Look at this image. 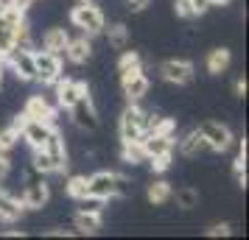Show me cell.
Wrapping results in <instances>:
<instances>
[{
	"mask_svg": "<svg viewBox=\"0 0 249 240\" xmlns=\"http://www.w3.org/2000/svg\"><path fill=\"white\" fill-rule=\"evenodd\" d=\"M73 226L79 235H95L101 229V212H87V209H79L76 218H73Z\"/></svg>",
	"mask_w": 249,
	"mask_h": 240,
	"instance_id": "17",
	"label": "cell"
},
{
	"mask_svg": "<svg viewBox=\"0 0 249 240\" xmlns=\"http://www.w3.org/2000/svg\"><path fill=\"white\" fill-rule=\"evenodd\" d=\"M48 198H51V193H48V184L42 182L39 176H34V179L28 182V187H25L20 204H23V209H42V207L48 204Z\"/></svg>",
	"mask_w": 249,
	"mask_h": 240,
	"instance_id": "14",
	"label": "cell"
},
{
	"mask_svg": "<svg viewBox=\"0 0 249 240\" xmlns=\"http://www.w3.org/2000/svg\"><path fill=\"white\" fill-rule=\"evenodd\" d=\"M160 76H162V81L182 87V84H191L193 81V64L185 62V59H168V62L160 64Z\"/></svg>",
	"mask_w": 249,
	"mask_h": 240,
	"instance_id": "8",
	"label": "cell"
},
{
	"mask_svg": "<svg viewBox=\"0 0 249 240\" xmlns=\"http://www.w3.org/2000/svg\"><path fill=\"white\" fill-rule=\"evenodd\" d=\"M177 204L182 209H193V207H199V193L193 187H182V190H177Z\"/></svg>",
	"mask_w": 249,
	"mask_h": 240,
	"instance_id": "26",
	"label": "cell"
},
{
	"mask_svg": "<svg viewBox=\"0 0 249 240\" xmlns=\"http://www.w3.org/2000/svg\"><path fill=\"white\" fill-rule=\"evenodd\" d=\"M135 67H140V53L126 50L124 56L118 59V73H124V70H135Z\"/></svg>",
	"mask_w": 249,
	"mask_h": 240,
	"instance_id": "30",
	"label": "cell"
},
{
	"mask_svg": "<svg viewBox=\"0 0 249 240\" xmlns=\"http://www.w3.org/2000/svg\"><path fill=\"white\" fill-rule=\"evenodd\" d=\"M17 140H20V128L17 126H9L0 131V154H9V151L17 145Z\"/></svg>",
	"mask_w": 249,
	"mask_h": 240,
	"instance_id": "25",
	"label": "cell"
},
{
	"mask_svg": "<svg viewBox=\"0 0 249 240\" xmlns=\"http://www.w3.org/2000/svg\"><path fill=\"white\" fill-rule=\"evenodd\" d=\"M87 195H98L104 201H109L115 195V173H109V171L92 173L87 179Z\"/></svg>",
	"mask_w": 249,
	"mask_h": 240,
	"instance_id": "15",
	"label": "cell"
},
{
	"mask_svg": "<svg viewBox=\"0 0 249 240\" xmlns=\"http://www.w3.org/2000/svg\"><path fill=\"white\" fill-rule=\"evenodd\" d=\"M70 20H73V25H76L84 36H95L107 28V17H104V12L95 3H79V6L70 12Z\"/></svg>",
	"mask_w": 249,
	"mask_h": 240,
	"instance_id": "1",
	"label": "cell"
},
{
	"mask_svg": "<svg viewBox=\"0 0 249 240\" xmlns=\"http://www.w3.org/2000/svg\"><path fill=\"white\" fill-rule=\"evenodd\" d=\"M3 201H6V193H3V190H0V207H3Z\"/></svg>",
	"mask_w": 249,
	"mask_h": 240,
	"instance_id": "38",
	"label": "cell"
},
{
	"mask_svg": "<svg viewBox=\"0 0 249 240\" xmlns=\"http://www.w3.org/2000/svg\"><path fill=\"white\" fill-rule=\"evenodd\" d=\"M34 67H36V81H42V84H53L56 79H62V59H59V53L34 50Z\"/></svg>",
	"mask_w": 249,
	"mask_h": 240,
	"instance_id": "5",
	"label": "cell"
},
{
	"mask_svg": "<svg viewBox=\"0 0 249 240\" xmlns=\"http://www.w3.org/2000/svg\"><path fill=\"white\" fill-rule=\"evenodd\" d=\"M143 120H146V112H143L137 103H129L124 109V114H121V140H124V143H132V140L146 137Z\"/></svg>",
	"mask_w": 249,
	"mask_h": 240,
	"instance_id": "4",
	"label": "cell"
},
{
	"mask_svg": "<svg viewBox=\"0 0 249 240\" xmlns=\"http://www.w3.org/2000/svg\"><path fill=\"white\" fill-rule=\"evenodd\" d=\"M202 151H207V145H204V140H202V134H199V128H193V131H188L185 137L179 140V154L182 157H199Z\"/></svg>",
	"mask_w": 249,
	"mask_h": 240,
	"instance_id": "18",
	"label": "cell"
},
{
	"mask_svg": "<svg viewBox=\"0 0 249 240\" xmlns=\"http://www.w3.org/2000/svg\"><path fill=\"white\" fill-rule=\"evenodd\" d=\"M53 84H56V101H59L62 109H70L81 95H87V92H90L84 81H68V79L62 81V79H56Z\"/></svg>",
	"mask_w": 249,
	"mask_h": 240,
	"instance_id": "13",
	"label": "cell"
},
{
	"mask_svg": "<svg viewBox=\"0 0 249 240\" xmlns=\"http://www.w3.org/2000/svg\"><path fill=\"white\" fill-rule=\"evenodd\" d=\"M42 151L51 157V162H53L56 173L68 168V148H65V137H62V131H59V128H51V134H48Z\"/></svg>",
	"mask_w": 249,
	"mask_h": 240,
	"instance_id": "12",
	"label": "cell"
},
{
	"mask_svg": "<svg viewBox=\"0 0 249 240\" xmlns=\"http://www.w3.org/2000/svg\"><path fill=\"white\" fill-rule=\"evenodd\" d=\"M207 235H210V238H218V235L227 238V235H230V224H215V226L207 229Z\"/></svg>",
	"mask_w": 249,
	"mask_h": 240,
	"instance_id": "33",
	"label": "cell"
},
{
	"mask_svg": "<svg viewBox=\"0 0 249 240\" xmlns=\"http://www.w3.org/2000/svg\"><path fill=\"white\" fill-rule=\"evenodd\" d=\"M79 3H98V0H79Z\"/></svg>",
	"mask_w": 249,
	"mask_h": 240,
	"instance_id": "40",
	"label": "cell"
},
{
	"mask_svg": "<svg viewBox=\"0 0 249 240\" xmlns=\"http://www.w3.org/2000/svg\"><path fill=\"white\" fill-rule=\"evenodd\" d=\"M20 215H23V204H20V198L6 195V201H3V207H0V218H3V221H17Z\"/></svg>",
	"mask_w": 249,
	"mask_h": 240,
	"instance_id": "23",
	"label": "cell"
},
{
	"mask_svg": "<svg viewBox=\"0 0 249 240\" xmlns=\"http://www.w3.org/2000/svg\"><path fill=\"white\" fill-rule=\"evenodd\" d=\"M23 117H25V120H42V123H53L56 109L51 106V101H48L45 95H31V98L25 101Z\"/></svg>",
	"mask_w": 249,
	"mask_h": 240,
	"instance_id": "11",
	"label": "cell"
},
{
	"mask_svg": "<svg viewBox=\"0 0 249 240\" xmlns=\"http://www.w3.org/2000/svg\"><path fill=\"white\" fill-rule=\"evenodd\" d=\"M121 87H124V95L129 98V103L140 101L148 92V79L143 76V67L124 70V73H121Z\"/></svg>",
	"mask_w": 249,
	"mask_h": 240,
	"instance_id": "9",
	"label": "cell"
},
{
	"mask_svg": "<svg viewBox=\"0 0 249 240\" xmlns=\"http://www.w3.org/2000/svg\"><path fill=\"white\" fill-rule=\"evenodd\" d=\"M70 120H73V126L81 128V131H95V128H98V112H95V106H92L90 95H81L79 101L70 106Z\"/></svg>",
	"mask_w": 249,
	"mask_h": 240,
	"instance_id": "6",
	"label": "cell"
},
{
	"mask_svg": "<svg viewBox=\"0 0 249 240\" xmlns=\"http://www.w3.org/2000/svg\"><path fill=\"white\" fill-rule=\"evenodd\" d=\"M65 56L73 62V64H87L92 56V45H90V36H79V39H68V45L62 50Z\"/></svg>",
	"mask_w": 249,
	"mask_h": 240,
	"instance_id": "16",
	"label": "cell"
},
{
	"mask_svg": "<svg viewBox=\"0 0 249 240\" xmlns=\"http://www.w3.org/2000/svg\"><path fill=\"white\" fill-rule=\"evenodd\" d=\"M232 90H235V98H247V79H238Z\"/></svg>",
	"mask_w": 249,
	"mask_h": 240,
	"instance_id": "35",
	"label": "cell"
},
{
	"mask_svg": "<svg viewBox=\"0 0 249 240\" xmlns=\"http://www.w3.org/2000/svg\"><path fill=\"white\" fill-rule=\"evenodd\" d=\"M115 195H121V198H129V195H135V182H132L129 176H121V173H115Z\"/></svg>",
	"mask_w": 249,
	"mask_h": 240,
	"instance_id": "28",
	"label": "cell"
},
{
	"mask_svg": "<svg viewBox=\"0 0 249 240\" xmlns=\"http://www.w3.org/2000/svg\"><path fill=\"white\" fill-rule=\"evenodd\" d=\"M199 134H202L207 151H215V154H221V151H227L232 145V131L224 123H218V120H204V123H199Z\"/></svg>",
	"mask_w": 249,
	"mask_h": 240,
	"instance_id": "3",
	"label": "cell"
},
{
	"mask_svg": "<svg viewBox=\"0 0 249 240\" xmlns=\"http://www.w3.org/2000/svg\"><path fill=\"white\" fill-rule=\"evenodd\" d=\"M124 162H129V165H137V162H146V151H143V143H140V140L124 143Z\"/></svg>",
	"mask_w": 249,
	"mask_h": 240,
	"instance_id": "22",
	"label": "cell"
},
{
	"mask_svg": "<svg viewBox=\"0 0 249 240\" xmlns=\"http://www.w3.org/2000/svg\"><path fill=\"white\" fill-rule=\"evenodd\" d=\"M146 195H148V201H151L154 207L165 204V201L171 198V182H165V179L151 182V184H148V190H146Z\"/></svg>",
	"mask_w": 249,
	"mask_h": 240,
	"instance_id": "21",
	"label": "cell"
},
{
	"mask_svg": "<svg viewBox=\"0 0 249 240\" xmlns=\"http://www.w3.org/2000/svg\"><path fill=\"white\" fill-rule=\"evenodd\" d=\"M191 6H193V12H196V17H202L213 3H210V0H191Z\"/></svg>",
	"mask_w": 249,
	"mask_h": 240,
	"instance_id": "34",
	"label": "cell"
},
{
	"mask_svg": "<svg viewBox=\"0 0 249 240\" xmlns=\"http://www.w3.org/2000/svg\"><path fill=\"white\" fill-rule=\"evenodd\" d=\"M0 81H3V59H0Z\"/></svg>",
	"mask_w": 249,
	"mask_h": 240,
	"instance_id": "39",
	"label": "cell"
},
{
	"mask_svg": "<svg viewBox=\"0 0 249 240\" xmlns=\"http://www.w3.org/2000/svg\"><path fill=\"white\" fill-rule=\"evenodd\" d=\"M9 168H12V165H9V160H6V154H0V182L9 176Z\"/></svg>",
	"mask_w": 249,
	"mask_h": 240,
	"instance_id": "36",
	"label": "cell"
},
{
	"mask_svg": "<svg viewBox=\"0 0 249 240\" xmlns=\"http://www.w3.org/2000/svg\"><path fill=\"white\" fill-rule=\"evenodd\" d=\"M210 3H213V6H230L232 0H210Z\"/></svg>",
	"mask_w": 249,
	"mask_h": 240,
	"instance_id": "37",
	"label": "cell"
},
{
	"mask_svg": "<svg viewBox=\"0 0 249 240\" xmlns=\"http://www.w3.org/2000/svg\"><path fill=\"white\" fill-rule=\"evenodd\" d=\"M14 126L20 128V137L31 145L34 151H39L42 145H45L48 134H51V128H53V123H42V120H25V117H20Z\"/></svg>",
	"mask_w": 249,
	"mask_h": 240,
	"instance_id": "7",
	"label": "cell"
},
{
	"mask_svg": "<svg viewBox=\"0 0 249 240\" xmlns=\"http://www.w3.org/2000/svg\"><path fill=\"white\" fill-rule=\"evenodd\" d=\"M140 143H143V151H146V160H154V157H171V154H174V137H171V131L146 134Z\"/></svg>",
	"mask_w": 249,
	"mask_h": 240,
	"instance_id": "10",
	"label": "cell"
},
{
	"mask_svg": "<svg viewBox=\"0 0 249 240\" xmlns=\"http://www.w3.org/2000/svg\"><path fill=\"white\" fill-rule=\"evenodd\" d=\"M34 171H36V173H42V176H48V173H56V168H53L51 157H48L42 148L34 151Z\"/></svg>",
	"mask_w": 249,
	"mask_h": 240,
	"instance_id": "27",
	"label": "cell"
},
{
	"mask_svg": "<svg viewBox=\"0 0 249 240\" xmlns=\"http://www.w3.org/2000/svg\"><path fill=\"white\" fill-rule=\"evenodd\" d=\"M65 190H68L70 198H84L87 195V176H70L68 182H65Z\"/></svg>",
	"mask_w": 249,
	"mask_h": 240,
	"instance_id": "24",
	"label": "cell"
},
{
	"mask_svg": "<svg viewBox=\"0 0 249 240\" xmlns=\"http://www.w3.org/2000/svg\"><path fill=\"white\" fill-rule=\"evenodd\" d=\"M3 62H9V67L14 70V76L23 81H36V67H34V50L31 48H17L12 45L9 53L3 56Z\"/></svg>",
	"mask_w": 249,
	"mask_h": 240,
	"instance_id": "2",
	"label": "cell"
},
{
	"mask_svg": "<svg viewBox=\"0 0 249 240\" xmlns=\"http://www.w3.org/2000/svg\"><path fill=\"white\" fill-rule=\"evenodd\" d=\"M126 42H129V31H126V25H121V23L112 25V28H109V45L121 50V48H126Z\"/></svg>",
	"mask_w": 249,
	"mask_h": 240,
	"instance_id": "29",
	"label": "cell"
},
{
	"mask_svg": "<svg viewBox=\"0 0 249 240\" xmlns=\"http://www.w3.org/2000/svg\"><path fill=\"white\" fill-rule=\"evenodd\" d=\"M146 6H151V0H126V9L132 14H137V12H143Z\"/></svg>",
	"mask_w": 249,
	"mask_h": 240,
	"instance_id": "32",
	"label": "cell"
},
{
	"mask_svg": "<svg viewBox=\"0 0 249 240\" xmlns=\"http://www.w3.org/2000/svg\"><path fill=\"white\" fill-rule=\"evenodd\" d=\"M174 12H177V17H185V20H193L196 17L191 0H174Z\"/></svg>",
	"mask_w": 249,
	"mask_h": 240,
	"instance_id": "31",
	"label": "cell"
},
{
	"mask_svg": "<svg viewBox=\"0 0 249 240\" xmlns=\"http://www.w3.org/2000/svg\"><path fill=\"white\" fill-rule=\"evenodd\" d=\"M68 31L65 28H48L45 36H42V48L45 50H51V53H62L65 50V45H68Z\"/></svg>",
	"mask_w": 249,
	"mask_h": 240,
	"instance_id": "20",
	"label": "cell"
},
{
	"mask_svg": "<svg viewBox=\"0 0 249 240\" xmlns=\"http://www.w3.org/2000/svg\"><path fill=\"white\" fill-rule=\"evenodd\" d=\"M207 73L210 76H221V73H227V67H230V50L227 48H213L210 53H207Z\"/></svg>",
	"mask_w": 249,
	"mask_h": 240,
	"instance_id": "19",
	"label": "cell"
}]
</instances>
